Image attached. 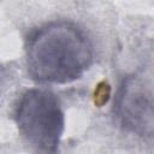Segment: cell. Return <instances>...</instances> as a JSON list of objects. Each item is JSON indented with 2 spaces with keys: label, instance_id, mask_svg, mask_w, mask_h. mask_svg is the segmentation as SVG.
Listing matches in <instances>:
<instances>
[{
  "label": "cell",
  "instance_id": "1",
  "mask_svg": "<svg viewBox=\"0 0 154 154\" xmlns=\"http://www.w3.org/2000/svg\"><path fill=\"white\" fill-rule=\"evenodd\" d=\"M94 46L87 32L70 20H53L26 37L28 73L37 83L65 84L81 78L94 63Z\"/></svg>",
  "mask_w": 154,
  "mask_h": 154
},
{
  "label": "cell",
  "instance_id": "2",
  "mask_svg": "<svg viewBox=\"0 0 154 154\" xmlns=\"http://www.w3.org/2000/svg\"><path fill=\"white\" fill-rule=\"evenodd\" d=\"M14 120L24 142L36 154H57L65 128L59 99L47 89L32 88L22 94Z\"/></svg>",
  "mask_w": 154,
  "mask_h": 154
},
{
  "label": "cell",
  "instance_id": "3",
  "mask_svg": "<svg viewBox=\"0 0 154 154\" xmlns=\"http://www.w3.org/2000/svg\"><path fill=\"white\" fill-rule=\"evenodd\" d=\"M113 112L125 131L154 137V66L141 67L124 77L116 94Z\"/></svg>",
  "mask_w": 154,
  "mask_h": 154
}]
</instances>
